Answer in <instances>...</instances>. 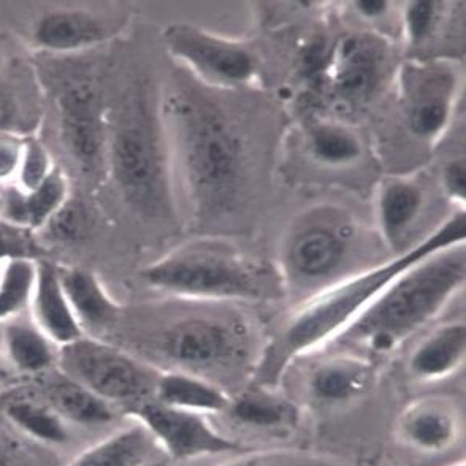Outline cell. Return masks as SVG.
Wrapping results in <instances>:
<instances>
[{
	"mask_svg": "<svg viewBox=\"0 0 466 466\" xmlns=\"http://www.w3.org/2000/svg\"><path fill=\"white\" fill-rule=\"evenodd\" d=\"M423 194L418 185L393 178L382 185L378 200L380 224L387 241L397 248L422 208Z\"/></svg>",
	"mask_w": 466,
	"mask_h": 466,
	"instance_id": "obj_28",
	"label": "cell"
},
{
	"mask_svg": "<svg viewBox=\"0 0 466 466\" xmlns=\"http://www.w3.org/2000/svg\"><path fill=\"white\" fill-rule=\"evenodd\" d=\"M401 441L425 454L446 452L459 441L461 418L454 401L423 397L406 406L397 423Z\"/></svg>",
	"mask_w": 466,
	"mask_h": 466,
	"instance_id": "obj_15",
	"label": "cell"
},
{
	"mask_svg": "<svg viewBox=\"0 0 466 466\" xmlns=\"http://www.w3.org/2000/svg\"><path fill=\"white\" fill-rule=\"evenodd\" d=\"M70 198V185L64 168L55 167L37 189L25 192L15 183L0 186V219L40 232Z\"/></svg>",
	"mask_w": 466,
	"mask_h": 466,
	"instance_id": "obj_16",
	"label": "cell"
},
{
	"mask_svg": "<svg viewBox=\"0 0 466 466\" xmlns=\"http://www.w3.org/2000/svg\"><path fill=\"white\" fill-rule=\"evenodd\" d=\"M0 466H21V455L16 444H13L12 440L2 431H0Z\"/></svg>",
	"mask_w": 466,
	"mask_h": 466,
	"instance_id": "obj_39",
	"label": "cell"
},
{
	"mask_svg": "<svg viewBox=\"0 0 466 466\" xmlns=\"http://www.w3.org/2000/svg\"><path fill=\"white\" fill-rule=\"evenodd\" d=\"M465 239L466 215L461 209L392 260L322 290L297 309L271 341L254 374L256 384L273 389L297 357L343 333L401 273L436 252L465 245Z\"/></svg>",
	"mask_w": 466,
	"mask_h": 466,
	"instance_id": "obj_2",
	"label": "cell"
},
{
	"mask_svg": "<svg viewBox=\"0 0 466 466\" xmlns=\"http://www.w3.org/2000/svg\"><path fill=\"white\" fill-rule=\"evenodd\" d=\"M154 436L160 449L172 461H189L200 455L238 452V442L218 433L198 412L164 405L156 400L145 401L126 412Z\"/></svg>",
	"mask_w": 466,
	"mask_h": 466,
	"instance_id": "obj_13",
	"label": "cell"
},
{
	"mask_svg": "<svg viewBox=\"0 0 466 466\" xmlns=\"http://www.w3.org/2000/svg\"><path fill=\"white\" fill-rule=\"evenodd\" d=\"M0 411L13 429L34 441L62 446L70 438L67 422L37 393L6 395L0 401Z\"/></svg>",
	"mask_w": 466,
	"mask_h": 466,
	"instance_id": "obj_25",
	"label": "cell"
},
{
	"mask_svg": "<svg viewBox=\"0 0 466 466\" xmlns=\"http://www.w3.org/2000/svg\"><path fill=\"white\" fill-rule=\"evenodd\" d=\"M164 454L154 436L140 422L96 442L67 466H147Z\"/></svg>",
	"mask_w": 466,
	"mask_h": 466,
	"instance_id": "obj_24",
	"label": "cell"
},
{
	"mask_svg": "<svg viewBox=\"0 0 466 466\" xmlns=\"http://www.w3.org/2000/svg\"><path fill=\"white\" fill-rule=\"evenodd\" d=\"M25 137L0 130V186L10 185L18 172Z\"/></svg>",
	"mask_w": 466,
	"mask_h": 466,
	"instance_id": "obj_36",
	"label": "cell"
},
{
	"mask_svg": "<svg viewBox=\"0 0 466 466\" xmlns=\"http://www.w3.org/2000/svg\"><path fill=\"white\" fill-rule=\"evenodd\" d=\"M141 279L160 292L196 300H268L281 292L265 265L213 243L170 252L147 265Z\"/></svg>",
	"mask_w": 466,
	"mask_h": 466,
	"instance_id": "obj_6",
	"label": "cell"
},
{
	"mask_svg": "<svg viewBox=\"0 0 466 466\" xmlns=\"http://www.w3.org/2000/svg\"><path fill=\"white\" fill-rule=\"evenodd\" d=\"M5 357H4L2 350H0V382L5 378Z\"/></svg>",
	"mask_w": 466,
	"mask_h": 466,
	"instance_id": "obj_40",
	"label": "cell"
},
{
	"mask_svg": "<svg viewBox=\"0 0 466 466\" xmlns=\"http://www.w3.org/2000/svg\"><path fill=\"white\" fill-rule=\"evenodd\" d=\"M374 367L363 357L333 356L316 363L307 380L308 397L324 406L344 405L369 392Z\"/></svg>",
	"mask_w": 466,
	"mask_h": 466,
	"instance_id": "obj_17",
	"label": "cell"
},
{
	"mask_svg": "<svg viewBox=\"0 0 466 466\" xmlns=\"http://www.w3.org/2000/svg\"><path fill=\"white\" fill-rule=\"evenodd\" d=\"M46 258V246L37 232L0 219V262L15 258L40 260Z\"/></svg>",
	"mask_w": 466,
	"mask_h": 466,
	"instance_id": "obj_34",
	"label": "cell"
},
{
	"mask_svg": "<svg viewBox=\"0 0 466 466\" xmlns=\"http://www.w3.org/2000/svg\"><path fill=\"white\" fill-rule=\"evenodd\" d=\"M55 167L53 154L49 153L42 138L38 136L27 137L13 183L25 192H31L48 178Z\"/></svg>",
	"mask_w": 466,
	"mask_h": 466,
	"instance_id": "obj_31",
	"label": "cell"
},
{
	"mask_svg": "<svg viewBox=\"0 0 466 466\" xmlns=\"http://www.w3.org/2000/svg\"><path fill=\"white\" fill-rule=\"evenodd\" d=\"M105 172L117 194L147 221H168L177 213L172 166L159 104L137 83L108 111Z\"/></svg>",
	"mask_w": 466,
	"mask_h": 466,
	"instance_id": "obj_3",
	"label": "cell"
},
{
	"mask_svg": "<svg viewBox=\"0 0 466 466\" xmlns=\"http://www.w3.org/2000/svg\"><path fill=\"white\" fill-rule=\"evenodd\" d=\"M46 100L34 61L0 53V130L19 137L37 136Z\"/></svg>",
	"mask_w": 466,
	"mask_h": 466,
	"instance_id": "obj_14",
	"label": "cell"
},
{
	"mask_svg": "<svg viewBox=\"0 0 466 466\" xmlns=\"http://www.w3.org/2000/svg\"><path fill=\"white\" fill-rule=\"evenodd\" d=\"M129 15L115 6L83 2L42 4L19 19V38L38 56H83L116 38Z\"/></svg>",
	"mask_w": 466,
	"mask_h": 466,
	"instance_id": "obj_8",
	"label": "cell"
},
{
	"mask_svg": "<svg viewBox=\"0 0 466 466\" xmlns=\"http://www.w3.org/2000/svg\"><path fill=\"white\" fill-rule=\"evenodd\" d=\"M228 411L233 420L258 430L289 429L299 420L297 406L290 400L258 384L230 399Z\"/></svg>",
	"mask_w": 466,
	"mask_h": 466,
	"instance_id": "obj_27",
	"label": "cell"
},
{
	"mask_svg": "<svg viewBox=\"0 0 466 466\" xmlns=\"http://www.w3.org/2000/svg\"><path fill=\"white\" fill-rule=\"evenodd\" d=\"M455 466H457V465H455ZM459 466H465V465H463V463H461V465H459Z\"/></svg>",
	"mask_w": 466,
	"mask_h": 466,
	"instance_id": "obj_42",
	"label": "cell"
},
{
	"mask_svg": "<svg viewBox=\"0 0 466 466\" xmlns=\"http://www.w3.org/2000/svg\"><path fill=\"white\" fill-rule=\"evenodd\" d=\"M4 264H5V262H0V277H2V270H4Z\"/></svg>",
	"mask_w": 466,
	"mask_h": 466,
	"instance_id": "obj_41",
	"label": "cell"
},
{
	"mask_svg": "<svg viewBox=\"0 0 466 466\" xmlns=\"http://www.w3.org/2000/svg\"><path fill=\"white\" fill-rule=\"evenodd\" d=\"M59 275L75 318L86 335L96 337L116 324L121 308L96 273L81 267L59 265Z\"/></svg>",
	"mask_w": 466,
	"mask_h": 466,
	"instance_id": "obj_20",
	"label": "cell"
},
{
	"mask_svg": "<svg viewBox=\"0 0 466 466\" xmlns=\"http://www.w3.org/2000/svg\"><path fill=\"white\" fill-rule=\"evenodd\" d=\"M57 370L106 403L129 406V410L156 399L162 373L126 350L89 335L59 348Z\"/></svg>",
	"mask_w": 466,
	"mask_h": 466,
	"instance_id": "obj_7",
	"label": "cell"
},
{
	"mask_svg": "<svg viewBox=\"0 0 466 466\" xmlns=\"http://www.w3.org/2000/svg\"><path fill=\"white\" fill-rule=\"evenodd\" d=\"M389 48L371 34H348L327 56L319 80L341 113H356L373 102L386 80Z\"/></svg>",
	"mask_w": 466,
	"mask_h": 466,
	"instance_id": "obj_9",
	"label": "cell"
},
{
	"mask_svg": "<svg viewBox=\"0 0 466 466\" xmlns=\"http://www.w3.org/2000/svg\"><path fill=\"white\" fill-rule=\"evenodd\" d=\"M37 395L44 399L66 422L78 425H105L116 420L115 406L70 380L57 367L42 374Z\"/></svg>",
	"mask_w": 466,
	"mask_h": 466,
	"instance_id": "obj_21",
	"label": "cell"
},
{
	"mask_svg": "<svg viewBox=\"0 0 466 466\" xmlns=\"http://www.w3.org/2000/svg\"><path fill=\"white\" fill-rule=\"evenodd\" d=\"M173 183L198 221L232 213L246 183L245 147L226 113L185 81H175L159 100Z\"/></svg>",
	"mask_w": 466,
	"mask_h": 466,
	"instance_id": "obj_1",
	"label": "cell"
},
{
	"mask_svg": "<svg viewBox=\"0 0 466 466\" xmlns=\"http://www.w3.org/2000/svg\"><path fill=\"white\" fill-rule=\"evenodd\" d=\"M0 350L15 371L42 376L57 367L59 346L35 324L23 316L0 324Z\"/></svg>",
	"mask_w": 466,
	"mask_h": 466,
	"instance_id": "obj_22",
	"label": "cell"
},
{
	"mask_svg": "<svg viewBox=\"0 0 466 466\" xmlns=\"http://www.w3.org/2000/svg\"><path fill=\"white\" fill-rule=\"evenodd\" d=\"M308 149L314 159L326 166H344L360 157V138L343 124L320 121L309 127Z\"/></svg>",
	"mask_w": 466,
	"mask_h": 466,
	"instance_id": "obj_30",
	"label": "cell"
},
{
	"mask_svg": "<svg viewBox=\"0 0 466 466\" xmlns=\"http://www.w3.org/2000/svg\"><path fill=\"white\" fill-rule=\"evenodd\" d=\"M38 260L15 258L4 264L0 277V324L23 316L31 308L37 284Z\"/></svg>",
	"mask_w": 466,
	"mask_h": 466,
	"instance_id": "obj_29",
	"label": "cell"
},
{
	"mask_svg": "<svg viewBox=\"0 0 466 466\" xmlns=\"http://www.w3.org/2000/svg\"><path fill=\"white\" fill-rule=\"evenodd\" d=\"M459 76L446 62H408L400 72V102L412 136L435 141L449 126Z\"/></svg>",
	"mask_w": 466,
	"mask_h": 466,
	"instance_id": "obj_12",
	"label": "cell"
},
{
	"mask_svg": "<svg viewBox=\"0 0 466 466\" xmlns=\"http://www.w3.org/2000/svg\"><path fill=\"white\" fill-rule=\"evenodd\" d=\"M154 400L198 414L228 411L230 405V397L221 387L186 371H162Z\"/></svg>",
	"mask_w": 466,
	"mask_h": 466,
	"instance_id": "obj_26",
	"label": "cell"
},
{
	"mask_svg": "<svg viewBox=\"0 0 466 466\" xmlns=\"http://www.w3.org/2000/svg\"><path fill=\"white\" fill-rule=\"evenodd\" d=\"M162 38L173 59L208 85L241 87L258 75V57L251 49L196 25H168Z\"/></svg>",
	"mask_w": 466,
	"mask_h": 466,
	"instance_id": "obj_11",
	"label": "cell"
},
{
	"mask_svg": "<svg viewBox=\"0 0 466 466\" xmlns=\"http://www.w3.org/2000/svg\"><path fill=\"white\" fill-rule=\"evenodd\" d=\"M448 2L438 0H414L408 2L403 10L405 35L414 46L429 42L435 35L446 13Z\"/></svg>",
	"mask_w": 466,
	"mask_h": 466,
	"instance_id": "obj_32",
	"label": "cell"
},
{
	"mask_svg": "<svg viewBox=\"0 0 466 466\" xmlns=\"http://www.w3.org/2000/svg\"><path fill=\"white\" fill-rule=\"evenodd\" d=\"M442 186L448 192V196L461 203V207L466 202V160L465 157L454 159L444 167L442 172Z\"/></svg>",
	"mask_w": 466,
	"mask_h": 466,
	"instance_id": "obj_37",
	"label": "cell"
},
{
	"mask_svg": "<svg viewBox=\"0 0 466 466\" xmlns=\"http://www.w3.org/2000/svg\"><path fill=\"white\" fill-rule=\"evenodd\" d=\"M218 466H346L326 455L308 454L299 451H268L241 455Z\"/></svg>",
	"mask_w": 466,
	"mask_h": 466,
	"instance_id": "obj_35",
	"label": "cell"
},
{
	"mask_svg": "<svg viewBox=\"0 0 466 466\" xmlns=\"http://www.w3.org/2000/svg\"><path fill=\"white\" fill-rule=\"evenodd\" d=\"M37 284L32 297V319L59 348L86 333L75 318L62 288L59 264L48 258L38 260Z\"/></svg>",
	"mask_w": 466,
	"mask_h": 466,
	"instance_id": "obj_18",
	"label": "cell"
},
{
	"mask_svg": "<svg viewBox=\"0 0 466 466\" xmlns=\"http://www.w3.org/2000/svg\"><path fill=\"white\" fill-rule=\"evenodd\" d=\"M87 228H89V216L86 208L81 200H75L70 196L64 208L45 226L38 237L45 241H53V243H75L85 237Z\"/></svg>",
	"mask_w": 466,
	"mask_h": 466,
	"instance_id": "obj_33",
	"label": "cell"
},
{
	"mask_svg": "<svg viewBox=\"0 0 466 466\" xmlns=\"http://www.w3.org/2000/svg\"><path fill=\"white\" fill-rule=\"evenodd\" d=\"M465 278V245L436 252L390 282L335 339L373 354L397 350L448 305Z\"/></svg>",
	"mask_w": 466,
	"mask_h": 466,
	"instance_id": "obj_4",
	"label": "cell"
},
{
	"mask_svg": "<svg viewBox=\"0 0 466 466\" xmlns=\"http://www.w3.org/2000/svg\"><path fill=\"white\" fill-rule=\"evenodd\" d=\"M352 6L363 19H380L386 16L392 4L387 0H357L352 2Z\"/></svg>",
	"mask_w": 466,
	"mask_h": 466,
	"instance_id": "obj_38",
	"label": "cell"
},
{
	"mask_svg": "<svg viewBox=\"0 0 466 466\" xmlns=\"http://www.w3.org/2000/svg\"><path fill=\"white\" fill-rule=\"evenodd\" d=\"M465 354V322H449L419 344L410 357L408 370L416 380H442L461 369Z\"/></svg>",
	"mask_w": 466,
	"mask_h": 466,
	"instance_id": "obj_23",
	"label": "cell"
},
{
	"mask_svg": "<svg viewBox=\"0 0 466 466\" xmlns=\"http://www.w3.org/2000/svg\"><path fill=\"white\" fill-rule=\"evenodd\" d=\"M245 327L211 316H189L175 320L160 333L159 350L179 371H203L235 367L248 354Z\"/></svg>",
	"mask_w": 466,
	"mask_h": 466,
	"instance_id": "obj_10",
	"label": "cell"
},
{
	"mask_svg": "<svg viewBox=\"0 0 466 466\" xmlns=\"http://www.w3.org/2000/svg\"><path fill=\"white\" fill-rule=\"evenodd\" d=\"M346 254V239L327 226H311L297 233L289 243L286 267L301 282L331 277Z\"/></svg>",
	"mask_w": 466,
	"mask_h": 466,
	"instance_id": "obj_19",
	"label": "cell"
},
{
	"mask_svg": "<svg viewBox=\"0 0 466 466\" xmlns=\"http://www.w3.org/2000/svg\"><path fill=\"white\" fill-rule=\"evenodd\" d=\"M32 61L55 108L62 147L85 178H97L105 172L110 105L96 68L81 56L35 55Z\"/></svg>",
	"mask_w": 466,
	"mask_h": 466,
	"instance_id": "obj_5",
	"label": "cell"
}]
</instances>
